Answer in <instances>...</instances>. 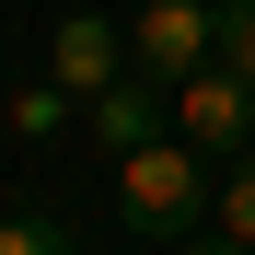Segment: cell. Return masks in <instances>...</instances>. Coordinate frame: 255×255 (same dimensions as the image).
Returning a JSON list of instances; mask_svg holds the SVG:
<instances>
[{"label":"cell","mask_w":255,"mask_h":255,"mask_svg":"<svg viewBox=\"0 0 255 255\" xmlns=\"http://www.w3.org/2000/svg\"><path fill=\"white\" fill-rule=\"evenodd\" d=\"M116 209H128V232H174V244H186L209 209H221V197H209V151H186V139H139V151L116 162Z\"/></svg>","instance_id":"obj_1"},{"label":"cell","mask_w":255,"mask_h":255,"mask_svg":"<svg viewBox=\"0 0 255 255\" xmlns=\"http://www.w3.org/2000/svg\"><path fill=\"white\" fill-rule=\"evenodd\" d=\"M174 139L209 151V162H244V151H255V81H244L232 58H209V70L174 81Z\"/></svg>","instance_id":"obj_2"},{"label":"cell","mask_w":255,"mask_h":255,"mask_svg":"<svg viewBox=\"0 0 255 255\" xmlns=\"http://www.w3.org/2000/svg\"><path fill=\"white\" fill-rule=\"evenodd\" d=\"M209 58H221V0H151V12L128 23V70L162 81V93H174L186 70H209Z\"/></svg>","instance_id":"obj_3"},{"label":"cell","mask_w":255,"mask_h":255,"mask_svg":"<svg viewBox=\"0 0 255 255\" xmlns=\"http://www.w3.org/2000/svg\"><path fill=\"white\" fill-rule=\"evenodd\" d=\"M105 81H128V23L70 12V23H58V93H81V105H93Z\"/></svg>","instance_id":"obj_4"},{"label":"cell","mask_w":255,"mask_h":255,"mask_svg":"<svg viewBox=\"0 0 255 255\" xmlns=\"http://www.w3.org/2000/svg\"><path fill=\"white\" fill-rule=\"evenodd\" d=\"M81 116H93V139H105L116 162H128L139 139H162V81H139V70H128V81H105V93L81 105Z\"/></svg>","instance_id":"obj_5"},{"label":"cell","mask_w":255,"mask_h":255,"mask_svg":"<svg viewBox=\"0 0 255 255\" xmlns=\"http://www.w3.org/2000/svg\"><path fill=\"white\" fill-rule=\"evenodd\" d=\"M81 93H58V81H35V93H12V128L23 139H58V116H70Z\"/></svg>","instance_id":"obj_6"},{"label":"cell","mask_w":255,"mask_h":255,"mask_svg":"<svg viewBox=\"0 0 255 255\" xmlns=\"http://www.w3.org/2000/svg\"><path fill=\"white\" fill-rule=\"evenodd\" d=\"M0 255H70V232L47 209H12V221H0Z\"/></svg>","instance_id":"obj_7"},{"label":"cell","mask_w":255,"mask_h":255,"mask_svg":"<svg viewBox=\"0 0 255 255\" xmlns=\"http://www.w3.org/2000/svg\"><path fill=\"white\" fill-rule=\"evenodd\" d=\"M221 232H232V244H255V151L221 174Z\"/></svg>","instance_id":"obj_8"},{"label":"cell","mask_w":255,"mask_h":255,"mask_svg":"<svg viewBox=\"0 0 255 255\" xmlns=\"http://www.w3.org/2000/svg\"><path fill=\"white\" fill-rule=\"evenodd\" d=\"M221 58L255 81V0H221Z\"/></svg>","instance_id":"obj_9"},{"label":"cell","mask_w":255,"mask_h":255,"mask_svg":"<svg viewBox=\"0 0 255 255\" xmlns=\"http://www.w3.org/2000/svg\"><path fill=\"white\" fill-rule=\"evenodd\" d=\"M174 255H255V244H232V232H186Z\"/></svg>","instance_id":"obj_10"}]
</instances>
